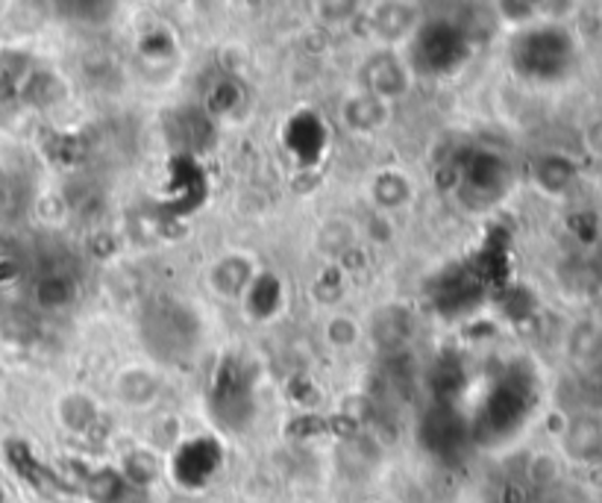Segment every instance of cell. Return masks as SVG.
Masks as SVG:
<instances>
[{
    "label": "cell",
    "mask_w": 602,
    "mask_h": 503,
    "mask_svg": "<svg viewBox=\"0 0 602 503\" xmlns=\"http://www.w3.org/2000/svg\"><path fill=\"white\" fill-rule=\"evenodd\" d=\"M256 280L254 265L247 263L245 256H227L215 265L212 271V286L218 289V295L224 298H238V295H247L250 282Z\"/></svg>",
    "instance_id": "cell-11"
},
{
    "label": "cell",
    "mask_w": 602,
    "mask_h": 503,
    "mask_svg": "<svg viewBox=\"0 0 602 503\" xmlns=\"http://www.w3.org/2000/svg\"><path fill=\"white\" fill-rule=\"evenodd\" d=\"M35 295H39V303H44V307H62V303H68V300L74 298V286H71L68 277L51 274V277H44V280L39 282Z\"/></svg>",
    "instance_id": "cell-16"
},
{
    "label": "cell",
    "mask_w": 602,
    "mask_h": 503,
    "mask_svg": "<svg viewBox=\"0 0 602 503\" xmlns=\"http://www.w3.org/2000/svg\"><path fill=\"white\" fill-rule=\"evenodd\" d=\"M374 201L383 206V210H397L411 197L409 176L400 174V171H385L374 180Z\"/></svg>",
    "instance_id": "cell-12"
},
{
    "label": "cell",
    "mask_w": 602,
    "mask_h": 503,
    "mask_svg": "<svg viewBox=\"0 0 602 503\" xmlns=\"http://www.w3.org/2000/svg\"><path fill=\"white\" fill-rule=\"evenodd\" d=\"M565 450L579 462H594L602 457V421L594 415H582L565 432Z\"/></svg>",
    "instance_id": "cell-9"
},
{
    "label": "cell",
    "mask_w": 602,
    "mask_h": 503,
    "mask_svg": "<svg viewBox=\"0 0 602 503\" xmlns=\"http://www.w3.org/2000/svg\"><path fill=\"white\" fill-rule=\"evenodd\" d=\"M212 406H215V418L221 424H227V427H245L250 421V413H254V397L247 395L245 379L233 374L224 383H218L215 397H212Z\"/></svg>",
    "instance_id": "cell-8"
},
{
    "label": "cell",
    "mask_w": 602,
    "mask_h": 503,
    "mask_svg": "<svg viewBox=\"0 0 602 503\" xmlns=\"http://www.w3.org/2000/svg\"><path fill=\"white\" fill-rule=\"evenodd\" d=\"M383 115H385L383 100H376V97L370 95L356 97V100H350V104L344 106V121L358 132L374 130L376 124L383 121Z\"/></svg>",
    "instance_id": "cell-14"
},
{
    "label": "cell",
    "mask_w": 602,
    "mask_h": 503,
    "mask_svg": "<svg viewBox=\"0 0 602 503\" xmlns=\"http://www.w3.org/2000/svg\"><path fill=\"white\" fill-rule=\"evenodd\" d=\"M362 83H365L367 95L383 100V97H397L409 86V71L394 53H379L374 60L365 62L362 68Z\"/></svg>",
    "instance_id": "cell-7"
},
{
    "label": "cell",
    "mask_w": 602,
    "mask_h": 503,
    "mask_svg": "<svg viewBox=\"0 0 602 503\" xmlns=\"http://www.w3.org/2000/svg\"><path fill=\"white\" fill-rule=\"evenodd\" d=\"M508 165L497 153L476 150L462 159L459 168V194L467 206H494L508 189Z\"/></svg>",
    "instance_id": "cell-4"
},
{
    "label": "cell",
    "mask_w": 602,
    "mask_h": 503,
    "mask_svg": "<svg viewBox=\"0 0 602 503\" xmlns=\"http://www.w3.org/2000/svg\"><path fill=\"white\" fill-rule=\"evenodd\" d=\"M526 409H529V392H526L524 383L517 379H503L497 383V388L485 397V404L480 409V418L473 424V432L476 436H488V430L494 436H506V432H515L526 418Z\"/></svg>",
    "instance_id": "cell-5"
},
{
    "label": "cell",
    "mask_w": 602,
    "mask_h": 503,
    "mask_svg": "<svg viewBox=\"0 0 602 503\" xmlns=\"http://www.w3.org/2000/svg\"><path fill=\"white\" fill-rule=\"evenodd\" d=\"M512 68L529 83H559L573 71L577 62V42L570 30L559 24H538L526 26L524 33L515 35V42L508 47Z\"/></svg>",
    "instance_id": "cell-1"
},
{
    "label": "cell",
    "mask_w": 602,
    "mask_h": 503,
    "mask_svg": "<svg viewBox=\"0 0 602 503\" xmlns=\"http://www.w3.org/2000/svg\"><path fill=\"white\" fill-rule=\"evenodd\" d=\"M467 439V424L462 421V415L455 413L450 404L438 400L432 409H427L423 421H420V441L427 445L438 457H453L459 453Z\"/></svg>",
    "instance_id": "cell-6"
},
{
    "label": "cell",
    "mask_w": 602,
    "mask_h": 503,
    "mask_svg": "<svg viewBox=\"0 0 602 503\" xmlns=\"http://www.w3.org/2000/svg\"><path fill=\"white\" fill-rule=\"evenodd\" d=\"M579 168L577 162H570L568 157L561 153H544L538 162H535V183L541 185L547 194H565L570 185L577 183Z\"/></svg>",
    "instance_id": "cell-10"
},
{
    "label": "cell",
    "mask_w": 602,
    "mask_h": 503,
    "mask_svg": "<svg viewBox=\"0 0 602 503\" xmlns=\"http://www.w3.org/2000/svg\"><path fill=\"white\" fill-rule=\"evenodd\" d=\"M141 335L150 353L162 362L189 360L201 339L197 315L185 303H176L168 295L157 298L141 315Z\"/></svg>",
    "instance_id": "cell-2"
},
{
    "label": "cell",
    "mask_w": 602,
    "mask_h": 503,
    "mask_svg": "<svg viewBox=\"0 0 602 503\" xmlns=\"http://www.w3.org/2000/svg\"><path fill=\"white\" fill-rule=\"evenodd\" d=\"M247 303H250V312L259 318H268L273 309L280 307V282L273 277H259V280L250 282L247 289Z\"/></svg>",
    "instance_id": "cell-15"
},
{
    "label": "cell",
    "mask_w": 602,
    "mask_h": 503,
    "mask_svg": "<svg viewBox=\"0 0 602 503\" xmlns=\"http://www.w3.org/2000/svg\"><path fill=\"white\" fill-rule=\"evenodd\" d=\"M467 56V35L450 21H427L415 35L411 60L423 74H450Z\"/></svg>",
    "instance_id": "cell-3"
},
{
    "label": "cell",
    "mask_w": 602,
    "mask_h": 503,
    "mask_svg": "<svg viewBox=\"0 0 602 503\" xmlns=\"http://www.w3.org/2000/svg\"><path fill=\"white\" fill-rule=\"evenodd\" d=\"M409 315L402 312V309H383L374 321V335L376 342L383 344V347H400L406 342V335H409Z\"/></svg>",
    "instance_id": "cell-13"
},
{
    "label": "cell",
    "mask_w": 602,
    "mask_h": 503,
    "mask_svg": "<svg viewBox=\"0 0 602 503\" xmlns=\"http://www.w3.org/2000/svg\"><path fill=\"white\" fill-rule=\"evenodd\" d=\"M157 392V379L150 377L148 371H130L121 379V397H127L130 404H144Z\"/></svg>",
    "instance_id": "cell-17"
}]
</instances>
